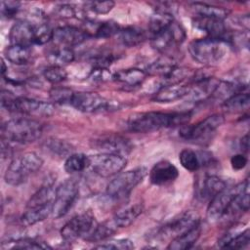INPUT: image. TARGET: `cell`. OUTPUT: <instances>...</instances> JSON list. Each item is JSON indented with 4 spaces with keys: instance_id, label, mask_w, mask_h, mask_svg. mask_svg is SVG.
Returning <instances> with one entry per match:
<instances>
[{
    "instance_id": "cell-5",
    "label": "cell",
    "mask_w": 250,
    "mask_h": 250,
    "mask_svg": "<svg viewBox=\"0 0 250 250\" xmlns=\"http://www.w3.org/2000/svg\"><path fill=\"white\" fill-rule=\"evenodd\" d=\"M42 165L43 159L36 152H25L10 162L6 169L4 180L10 186H20L31 174L40 170Z\"/></svg>"
},
{
    "instance_id": "cell-6",
    "label": "cell",
    "mask_w": 250,
    "mask_h": 250,
    "mask_svg": "<svg viewBox=\"0 0 250 250\" xmlns=\"http://www.w3.org/2000/svg\"><path fill=\"white\" fill-rule=\"evenodd\" d=\"M147 174L145 167H138L117 174L106 187V193L113 199H122L128 196L131 191L143 182Z\"/></svg>"
},
{
    "instance_id": "cell-17",
    "label": "cell",
    "mask_w": 250,
    "mask_h": 250,
    "mask_svg": "<svg viewBox=\"0 0 250 250\" xmlns=\"http://www.w3.org/2000/svg\"><path fill=\"white\" fill-rule=\"evenodd\" d=\"M9 39L11 45L31 47L35 44L34 23L27 20L18 21L10 29Z\"/></svg>"
},
{
    "instance_id": "cell-47",
    "label": "cell",
    "mask_w": 250,
    "mask_h": 250,
    "mask_svg": "<svg viewBox=\"0 0 250 250\" xmlns=\"http://www.w3.org/2000/svg\"><path fill=\"white\" fill-rule=\"evenodd\" d=\"M113 74H111L107 68L104 67H94L90 72L89 79L93 82H104L112 79Z\"/></svg>"
},
{
    "instance_id": "cell-39",
    "label": "cell",
    "mask_w": 250,
    "mask_h": 250,
    "mask_svg": "<svg viewBox=\"0 0 250 250\" xmlns=\"http://www.w3.org/2000/svg\"><path fill=\"white\" fill-rule=\"evenodd\" d=\"M179 160L181 165L190 172H195L202 166L200 153L192 149H183L179 154Z\"/></svg>"
},
{
    "instance_id": "cell-36",
    "label": "cell",
    "mask_w": 250,
    "mask_h": 250,
    "mask_svg": "<svg viewBox=\"0 0 250 250\" xmlns=\"http://www.w3.org/2000/svg\"><path fill=\"white\" fill-rule=\"evenodd\" d=\"M90 166V155L84 153H72L65 158L64 170L68 174L83 172Z\"/></svg>"
},
{
    "instance_id": "cell-13",
    "label": "cell",
    "mask_w": 250,
    "mask_h": 250,
    "mask_svg": "<svg viewBox=\"0 0 250 250\" xmlns=\"http://www.w3.org/2000/svg\"><path fill=\"white\" fill-rule=\"evenodd\" d=\"M185 39V29L174 21L169 27L151 37V46L156 51L165 52L174 46L182 44Z\"/></svg>"
},
{
    "instance_id": "cell-25",
    "label": "cell",
    "mask_w": 250,
    "mask_h": 250,
    "mask_svg": "<svg viewBox=\"0 0 250 250\" xmlns=\"http://www.w3.org/2000/svg\"><path fill=\"white\" fill-rule=\"evenodd\" d=\"M250 242L249 229H246L243 231L228 232L220 238L218 241V246L221 248L229 249H241L246 247Z\"/></svg>"
},
{
    "instance_id": "cell-8",
    "label": "cell",
    "mask_w": 250,
    "mask_h": 250,
    "mask_svg": "<svg viewBox=\"0 0 250 250\" xmlns=\"http://www.w3.org/2000/svg\"><path fill=\"white\" fill-rule=\"evenodd\" d=\"M79 186L76 180L67 179L63 181L55 190L52 215L59 219L65 216L72 208L78 198Z\"/></svg>"
},
{
    "instance_id": "cell-19",
    "label": "cell",
    "mask_w": 250,
    "mask_h": 250,
    "mask_svg": "<svg viewBox=\"0 0 250 250\" xmlns=\"http://www.w3.org/2000/svg\"><path fill=\"white\" fill-rule=\"evenodd\" d=\"M220 80L214 77H202L188 86V92L185 99L189 102H202L213 96Z\"/></svg>"
},
{
    "instance_id": "cell-12",
    "label": "cell",
    "mask_w": 250,
    "mask_h": 250,
    "mask_svg": "<svg viewBox=\"0 0 250 250\" xmlns=\"http://www.w3.org/2000/svg\"><path fill=\"white\" fill-rule=\"evenodd\" d=\"M70 104L77 110L87 113L106 110L110 107V102L95 92H74Z\"/></svg>"
},
{
    "instance_id": "cell-35",
    "label": "cell",
    "mask_w": 250,
    "mask_h": 250,
    "mask_svg": "<svg viewBox=\"0 0 250 250\" xmlns=\"http://www.w3.org/2000/svg\"><path fill=\"white\" fill-rule=\"evenodd\" d=\"M3 250H7V249H47V248H51V246H49L47 243L43 242V241H38V240H34L31 238H17V239H11V240H7L2 242L1 245Z\"/></svg>"
},
{
    "instance_id": "cell-34",
    "label": "cell",
    "mask_w": 250,
    "mask_h": 250,
    "mask_svg": "<svg viewBox=\"0 0 250 250\" xmlns=\"http://www.w3.org/2000/svg\"><path fill=\"white\" fill-rule=\"evenodd\" d=\"M74 53L70 48L58 47L52 50L47 55V60L50 65H57L64 67L74 61Z\"/></svg>"
},
{
    "instance_id": "cell-27",
    "label": "cell",
    "mask_w": 250,
    "mask_h": 250,
    "mask_svg": "<svg viewBox=\"0 0 250 250\" xmlns=\"http://www.w3.org/2000/svg\"><path fill=\"white\" fill-rule=\"evenodd\" d=\"M143 205L140 203L128 206L118 211L112 218L118 229L129 227L143 212Z\"/></svg>"
},
{
    "instance_id": "cell-28",
    "label": "cell",
    "mask_w": 250,
    "mask_h": 250,
    "mask_svg": "<svg viewBox=\"0 0 250 250\" xmlns=\"http://www.w3.org/2000/svg\"><path fill=\"white\" fill-rule=\"evenodd\" d=\"M55 198V189L53 188L52 184L43 185L29 199L27 202L26 208L41 207L45 205L53 204Z\"/></svg>"
},
{
    "instance_id": "cell-10",
    "label": "cell",
    "mask_w": 250,
    "mask_h": 250,
    "mask_svg": "<svg viewBox=\"0 0 250 250\" xmlns=\"http://www.w3.org/2000/svg\"><path fill=\"white\" fill-rule=\"evenodd\" d=\"M127 159L120 154L99 152L90 155L89 168L98 176L108 178L119 174L126 166Z\"/></svg>"
},
{
    "instance_id": "cell-30",
    "label": "cell",
    "mask_w": 250,
    "mask_h": 250,
    "mask_svg": "<svg viewBox=\"0 0 250 250\" xmlns=\"http://www.w3.org/2000/svg\"><path fill=\"white\" fill-rule=\"evenodd\" d=\"M191 7L193 11L199 16V17H205V18H212V19H217V20H222L224 21L227 19L229 15V10L215 6V5H210L206 3H192Z\"/></svg>"
},
{
    "instance_id": "cell-45",
    "label": "cell",
    "mask_w": 250,
    "mask_h": 250,
    "mask_svg": "<svg viewBox=\"0 0 250 250\" xmlns=\"http://www.w3.org/2000/svg\"><path fill=\"white\" fill-rule=\"evenodd\" d=\"M114 5L115 3L113 1H94L88 3V8L95 14L104 15L109 13L113 9Z\"/></svg>"
},
{
    "instance_id": "cell-42",
    "label": "cell",
    "mask_w": 250,
    "mask_h": 250,
    "mask_svg": "<svg viewBox=\"0 0 250 250\" xmlns=\"http://www.w3.org/2000/svg\"><path fill=\"white\" fill-rule=\"evenodd\" d=\"M33 23L35 27V44L43 45L52 40L53 30L44 20Z\"/></svg>"
},
{
    "instance_id": "cell-40",
    "label": "cell",
    "mask_w": 250,
    "mask_h": 250,
    "mask_svg": "<svg viewBox=\"0 0 250 250\" xmlns=\"http://www.w3.org/2000/svg\"><path fill=\"white\" fill-rule=\"evenodd\" d=\"M120 27L117 22L113 21H106L100 22L94 29V36L97 38H109L115 34H118Z\"/></svg>"
},
{
    "instance_id": "cell-48",
    "label": "cell",
    "mask_w": 250,
    "mask_h": 250,
    "mask_svg": "<svg viewBox=\"0 0 250 250\" xmlns=\"http://www.w3.org/2000/svg\"><path fill=\"white\" fill-rule=\"evenodd\" d=\"M56 13L57 15H59L61 18H73L77 15V11L76 9L69 4H62L56 7Z\"/></svg>"
},
{
    "instance_id": "cell-21",
    "label": "cell",
    "mask_w": 250,
    "mask_h": 250,
    "mask_svg": "<svg viewBox=\"0 0 250 250\" xmlns=\"http://www.w3.org/2000/svg\"><path fill=\"white\" fill-rule=\"evenodd\" d=\"M179 176L177 167L167 161L162 160L153 165L149 171V180L153 185L165 186L173 183Z\"/></svg>"
},
{
    "instance_id": "cell-15",
    "label": "cell",
    "mask_w": 250,
    "mask_h": 250,
    "mask_svg": "<svg viewBox=\"0 0 250 250\" xmlns=\"http://www.w3.org/2000/svg\"><path fill=\"white\" fill-rule=\"evenodd\" d=\"M90 36L88 31L72 25L59 26L53 30L52 40L58 47L70 48L80 45Z\"/></svg>"
},
{
    "instance_id": "cell-33",
    "label": "cell",
    "mask_w": 250,
    "mask_h": 250,
    "mask_svg": "<svg viewBox=\"0 0 250 250\" xmlns=\"http://www.w3.org/2000/svg\"><path fill=\"white\" fill-rule=\"evenodd\" d=\"M118 34L122 44L128 47H135L146 39V31L137 26H128L120 29Z\"/></svg>"
},
{
    "instance_id": "cell-1",
    "label": "cell",
    "mask_w": 250,
    "mask_h": 250,
    "mask_svg": "<svg viewBox=\"0 0 250 250\" xmlns=\"http://www.w3.org/2000/svg\"><path fill=\"white\" fill-rule=\"evenodd\" d=\"M190 118L189 112L149 111L138 113L128 120V128L135 133H151L162 128L184 126Z\"/></svg>"
},
{
    "instance_id": "cell-4",
    "label": "cell",
    "mask_w": 250,
    "mask_h": 250,
    "mask_svg": "<svg viewBox=\"0 0 250 250\" xmlns=\"http://www.w3.org/2000/svg\"><path fill=\"white\" fill-rule=\"evenodd\" d=\"M1 104L8 111L19 112L28 116L48 117L55 111V107L51 103L24 97H16L13 93L4 90L1 93Z\"/></svg>"
},
{
    "instance_id": "cell-31",
    "label": "cell",
    "mask_w": 250,
    "mask_h": 250,
    "mask_svg": "<svg viewBox=\"0 0 250 250\" xmlns=\"http://www.w3.org/2000/svg\"><path fill=\"white\" fill-rule=\"evenodd\" d=\"M52 210H53V204L45 205L41 207L26 208L25 212L21 218V222L24 226H33L47 219L52 214Z\"/></svg>"
},
{
    "instance_id": "cell-43",
    "label": "cell",
    "mask_w": 250,
    "mask_h": 250,
    "mask_svg": "<svg viewBox=\"0 0 250 250\" xmlns=\"http://www.w3.org/2000/svg\"><path fill=\"white\" fill-rule=\"evenodd\" d=\"M43 76L48 82L52 84H58L64 81L67 78V72L64 69V67L50 65L44 69Z\"/></svg>"
},
{
    "instance_id": "cell-14",
    "label": "cell",
    "mask_w": 250,
    "mask_h": 250,
    "mask_svg": "<svg viewBox=\"0 0 250 250\" xmlns=\"http://www.w3.org/2000/svg\"><path fill=\"white\" fill-rule=\"evenodd\" d=\"M200 221L191 212H185L177 218L172 219L159 229L158 235L162 238H176L188 231Z\"/></svg>"
},
{
    "instance_id": "cell-38",
    "label": "cell",
    "mask_w": 250,
    "mask_h": 250,
    "mask_svg": "<svg viewBox=\"0 0 250 250\" xmlns=\"http://www.w3.org/2000/svg\"><path fill=\"white\" fill-rule=\"evenodd\" d=\"M117 229H118V228L116 227V225L114 224L112 219L104 221V223L98 224L96 226L95 229L93 230V232L89 235V237L86 240L92 241V242L105 240L106 238L110 237Z\"/></svg>"
},
{
    "instance_id": "cell-44",
    "label": "cell",
    "mask_w": 250,
    "mask_h": 250,
    "mask_svg": "<svg viewBox=\"0 0 250 250\" xmlns=\"http://www.w3.org/2000/svg\"><path fill=\"white\" fill-rule=\"evenodd\" d=\"M135 247L132 240L128 238H118V239H109L100 245L95 246L97 249H105V250H129Z\"/></svg>"
},
{
    "instance_id": "cell-41",
    "label": "cell",
    "mask_w": 250,
    "mask_h": 250,
    "mask_svg": "<svg viewBox=\"0 0 250 250\" xmlns=\"http://www.w3.org/2000/svg\"><path fill=\"white\" fill-rule=\"evenodd\" d=\"M73 94L74 91L66 87H53L49 92L52 102L60 104H70Z\"/></svg>"
},
{
    "instance_id": "cell-2",
    "label": "cell",
    "mask_w": 250,
    "mask_h": 250,
    "mask_svg": "<svg viewBox=\"0 0 250 250\" xmlns=\"http://www.w3.org/2000/svg\"><path fill=\"white\" fill-rule=\"evenodd\" d=\"M43 132L42 124L31 118H13L2 126V140L7 143L26 145L37 141Z\"/></svg>"
},
{
    "instance_id": "cell-20",
    "label": "cell",
    "mask_w": 250,
    "mask_h": 250,
    "mask_svg": "<svg viewBox=\"0 0 250 250\" xmlns=\"http://www.w3.org/2000/svg\"><path fill=\"white\" fill-rule=\"evenodd\" d=\"M192 23L197 29L204 31L208 37L218 38L228 42L230 32L227 29L224 21L198 16L192 21Z\"/></svg>"
},
{
    "instance_id": "cell-16",
    "label": "cell",
    "mask_w": 250,
    "mask_h": 250,
    "mask_svg": "<svg viewBox=\"0 0 250 250\" xmlns=\"http://www.w3.org/2000/svg\"><path fill=\"white\" fill-rule=\"evenodd\" d=\"M93 147L100 152L125 155L132 150L131 142L119 135H104L93 141Z\"/></svg>"
},
{
    "instance_id": "cell-24",
    "label": "cell",
    "mask_w": 250,
    "mask_h": 250,
    "mask_svg": "<svg viewBox=\"0 0 250 250\" xmlns=\"http://www.w3.org/2000/svg\"><path fill=\"white\" fill-rule=\"evenodd\" d=\"M201 233V226L200 222L189 229L188 231L184 232L180 236L171 240L169 245L167 246L170 250H187L191 248L197 239L199 238Z\"/></svg>"
},
{
    "instance_id": "cell-46",
    "label": "cell",
    "mask_w": 250,
    "mask_h": 250,
    "mask_svg": "<svg viewBox=\"0 0 250 250\" xmlns=\"http://www.w3.org/2000/svg\"><path fill=\"white\" fill-rule=\"evenodd\" d=\"M20 3L15 1H2L1 2V15L3 18L12 19L14 18L19 10H20Z\"/></svg>"
},
{
    "instance_id": "cell-3",
    "label": "cell",
    "mask_w": 250,
    "mask_h": 250,
    "mask_svg": "<svg viewBox=\"0 0 250 250\" xmlns=\"http://www.w3.org/2000/svg\"><path fill=\"white\" fill-rule=\"evenodd\" d=\"M229 47V44L225 40L205 37L190 42L188 52L195 62L211 65L220 62L227 56Z\"/></svg>"
},
{
    "instance_id": "cell-9",
    "label": "cell",
    "mask_w": 250,
    "mask_h": 250,
    "mask_svg": "<svg viewBox=\"0 0 250 250\" xmlns=\"http://www.w3.org/2000/svg\"><path fill=\"white\" fill-rule=\"evenodd\" d=\"M98 225L91 212L81 213L70 219L61 229V235L67 242L78 238L87 239Z\"/></svg>"
},
{
    "instance_id": "cell-37",
    "label": "cell",
    "mask_w": 250,
    "mask_h": 250,
    "mask_svg": "<svg viewBox=\"0 0 250 250\" xmlns=\"http://www.w3.org/2000/svg\"><path fill=\"white\" fill-rule=\"evenodd\" d=\"M250 96L248 93L239 92L224 101L223 107L229 112H237L249 107Z\"/></svg>"
},
{
    "instance_id": "cell-50",
    "label": "cell",
    "mask_w": 250,
    "mask_h": 250,
    "mask_svg": "<svg viewBox=\"0 0 250 250\" xmlns=\"http://www.w3.org/2000/svg\"><path fill=\"white\" fill-rule=\"evenodd\" d=\"M240 146H241L242 150H244V151L248 150V147H249V136H248V134H246L244 137H242V139L240 141Z\"/></svg>"
},
{
    "instance_id": "cell-29",
    "label": "cell",
    "mask_w": 250,
    "mask_h": 250,
    "mask_svg": "<svg viewBox=\"0 0 250 250\" xmlns=\"http://www.w3.org/2000/svg\"><path fill=\"white\" fill-rule=\"evenodd\" d=\"M5 57L7 61L16 65H23L30 62L32 54L30 47L11 45L5 50Z\"/></svg>"
},
{
    "instance_id": "cell-26",
    "label": "cell",
    "mask_w": 250,
    "mask_h": 250,
    "mask_svg": "<svg viewBox=\"0 0 250 250\" xmlns=\"http://www.w3.org/2000/svg\"><path fill=\"white\" fill-rule=\"evenodd\" d=\"M174 21L173 14L167 10V8L157 9L149 19L148 29L151 35H155L162 30L169 27Z\"/></svg>"
},
{
    "instance_id": "cell-18",
    "label": "cell",
    "mask_w": 250,
    "mask_h": 250,
    "mask_svg": "<svg viewBox=\"0 0 250 250\" xmlns=\"http://www.w3.org/2000/svg\"><path fill=\"white\" fill-rule=\"evenodd\" d=\"M227 187L228 184L224 179L216 175H205L196 183L195 195L201 201H210Z\"/></svg>"
},
{
    "instance_id": "cell-22",
    "label": "cell",
    "mask_w": 250,
    "mask_h": 250,
    "mask_svg": "<svg viewBox=\"0 0 250 250\" xmlns=\"http://www.w3.org/2000/svg\"><path fill=\"white\" fill-rule=\"evenodd\" d=\"M147 76L146 70L140 68H127L113 73L112 80L126 87H137L143 84Z\"/></svg>"
},
{
    "instance_id": "cell-23",
    "label": "cell",
    "mask_w": 250,
    "mask_h": 250,
    "mask_svg": "<svg viewBox=\"0 0 250 250\" xmlns=\"http://www.w3.org/2000/svg\"><path fill=\"white\" fill-rule=\"evenodd\" d=\"M188 92V85L171 84L162 86L155 94L154 101L157 103H172L185 99Z\"/></svg>"
},
{
    "instance_id": "cell-11",
    "label": "cell",
    "mask_w": 250,
    "mask_h": 250,
    "mask_svg": "<svg viewBox=\"0 0 250 250\" xmlns=\"http://www.w3.org/2000/svg\"><path fill=\"white\" fill-rule=\"evenodd\" d=\"M225 122L222 114H212L193 125H184L180 129V136L188 141H198L209 138Z\"/></svg>"
},
{
    "instance_id": "cell-49",
    "label": "cell",
    "mask_w": 250,
    "mask_h": 250,
    "mask_svg": "<svg viewBox=\"0 0 250 250\" xmlns=\"http://www.w3.org/2000/svg\"><path fill=\"white\" fill-rule=\"evenodd\" d=\"M247 157L244 154H235L230 158V164L232 169L234 170H241L247 164Z\"/></svg>"
},
{
    "instance_id": "cell-7",
    "label": "cell",
    "mask_w": 250,
    "mask_h": 250,
    "mask_svg": "<svg viewBox=\"0 0 250 250\" xmlns=\"http://www.w3.org/2000/svg\"><path fill=\"white\" fill-rule=\"evenodd\" d=\"M249 188V181H245L233 186L227 187L225 189L216 194L210 201L207 208V217L212 222H217L226 217L228 210L234 197L243 189Z\"/></svg>"
},
{
    "instance_id": "cell-32",
    "label": "cell",
    "mask_w": 250,
    "mask_h": 250,
    "mask_svg": "<svg viewBox=\"0 0 250 250\" xmlns=\"http://www.w3.org/2000/svg\"><path fill=\"white\" fill-rule=\"evenodd\" d=\"M43 148L52 155L61 158H66L73 153V146L69 143L56 138H50L46 140L43 144Z\"/></svg>"
}]
</instances>
